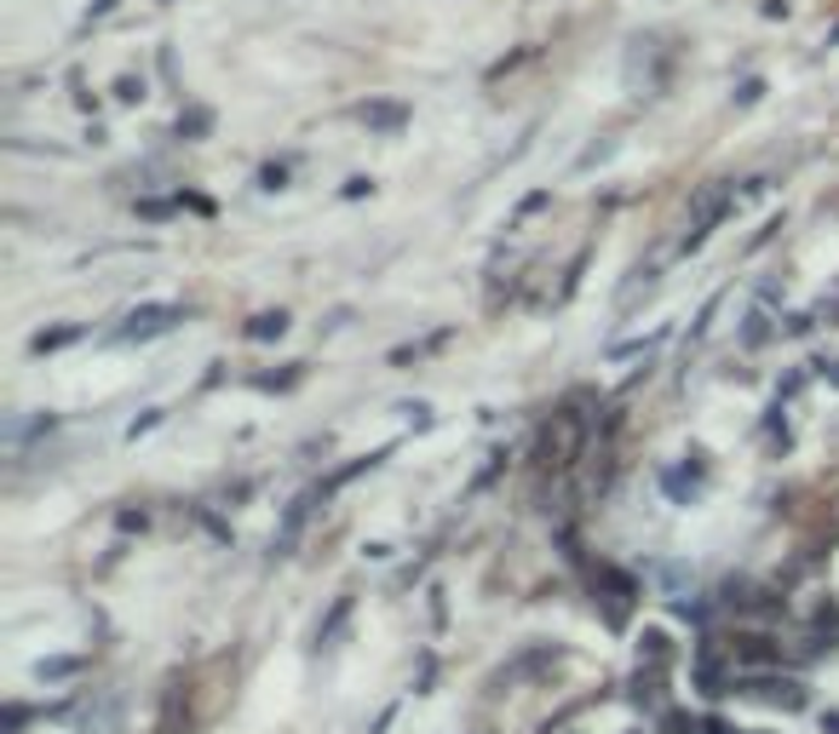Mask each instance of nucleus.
I'll return each mask as SVG.
<instances>
[{"mask_svg": "<svg viewBox=\"0 0 839 734\" xmlns=\"http://www.w3.org/2000/svg\"><path fill=\"white\" fill-rule=\"evenodd\" d=\"M178 321H185V311L178 304H145V311H133L122 328H115V339L122 344H138V339H162V333H173Z\"/></svg>", "mask_w": 839, "mask_h": 734, "instance_id": "f257e3e1", "label": "nucleus"}, {"mask_svg": "<svg viewBox=\"0 0 839 734\" xmlns=\"http://www.w3.org/2000/svg\"><path fill=\"white\" fill-rule=\"evenodd\" d=\"M311 505H316V494H299V499L288 505V511H283V528H276V540H271L276 557H288V550H293L299 528H305V517H311Z\"/></svg>", "mask_w": 839, "mask_h": 734, "instance_id": "f03ea898", "label": "nucleus"}, {"mask_svg": "<svg viewBox=\"0 0 839 734\" xmlns=\"http://www.w3.org/2000/svg\"><path fill=\"white\" fill-rule=\"evenodd\" d=\"M363 121L374 132H403L409 127V110L403 104H363Z\"/></svg>", "mask_w": 839, "mask_h": 734, "instance_id": "7ed1b4c3", "label": "nucleus"}, {"mask_svg": "<svg viewBox=\"0 0 839 734\" xmlns=\"http://www.w3.org/2000/svg\"><path fill=\"white\" fill-rule=\"evenodd\" d=\"M753 695H765V700H782V706H805V688L799 683H776V678H759V683H748Z\"/></svg>", "mask_w": 839, "mask_h": 734, "instance_id": "20e7f679", "label": "nucleus"}, {"mask_svg": "<svg viewBox=\"0 0 839 734\" xmlns=\"http://www.w3.org/2000/svg\"><path fill=\"white\" fill-rule=\"evenodd\" d=\"M283 333H288V316H283V311H265V316L248 321V339H259V344H265V339H283Z\"/></svg>", "mask_w": 839, "mask_h": 734, "instance_id": "39448f33", "label": "nucleus"}, {"mask_svg": "<svg viewBox=\"0 0 839 734\" xmlns=\"http://www.w3.org/2000/svg\"><path fill=\"white\" fill-rule=\"evenodd\" d=\"M208 132H213V110L196 104V110L178 115V138H208Z\"/></svg>", "mask_w": 839, "mask_h": 734, "instance_id": "423d86ee", "label": "nucleus"}, {"mask_svg": "<svg viewBox=\"0 0 839 734\" xmlns=\"http://www.w3.org/2000/svg\"><path fill=\"white\" fill-rule=\"evenodd\" d=\"M75 339H82V328H52V333H35V351H64V344H75Z\"/></svg>", "mask_w": 839, "mask_h": 734, "instance_id": "0eeeda50", "label": "nucleus"}, {"mask_svg": "<svg viewBox=\"0 0 839 734\" xmlns=\"http://www.w3.org/2000/svg\"><path fill=\"white\" fill-rule=\"evenodd\" d=\"M346 615H351V597H339V603H334V615H328L323 625H316V643H334V631L346 625Z\"/></svg>", "mask_w": 839, "mask_h": 734, "instance_id": "6e6552de", "label": "nucleus"}, {"mask_svg": "<svg viewBox=\"0 0 839 734\" xmlns=\"http://www.w3.org/2000/svg\"><path fill=\"white\" fill-rule=\"evenodd\" d=\"M110 729H115V700H104V706H98L92 718H87V734H110Z\"/></svg>", "mask_w": 839, "mask_h": 734, "instance_id": "1a4fd4ad", "label": "nucleus"}, {"mask_svg": "<svg viewBox=\"0 0 839 734\" xmlns=\"http://www.w3.org/2000/svg\"><path fill=\"white\" fill-rule=\"evenodd\" d=\"M115 98H122V104H138V98H145V80L122 75V80H115Z\"/></svg>", "mask_w": 839, "mask_h": 734, "instance_id": "9d476101", "label": "nucleus"}, {"mask_svg": "<svg viewBox=\"0 0 839 734\" xmlns=\"http://www.w3.org/2000/svg\"><path fill=\"white\" fill-rule=\"evenodd\" d=\"M283 184H288V167H265V173H259V190H283Z\"/></svg>", "mask_w": 839, "mask_h": 734, "instance_id": "9b49d317", "label": "nucleus"}, {"mask_svg": "<svg viewBox=\"0 0 839 734\" xmlns=\"http://www.w3.org/2000/svg\"><path fill=\"white\" fill-rule=\"evenodd\" d=\"M35 671H41V678H70V671H75V660H41Z\"/></svg>", "mask_w": 839, "mask_h": 734, "instance_id": "f8f14e48", "label": "nucleus"}, {"mask_svg": "<svg viewBox=\"0 0 839 734\" xmlns=\"http://www.w3.org/2000/svg\"><path fill=\"white\" fill-rule=\"evenodd\" d=\"M759 92H765V80H742V87H736V104H759Z\"/></svg>", "mask_w": 839, "mask_h": 734, "instance_id": "ddd939ff", "label": "nucleus"}, {"mask_svg": "<svg viewBox=\"0 0 839 734\" xmlns=\"http://www.w3.org/2000/svg\"><path fill=\"white\" fill-rule=\"evenodd\" d=\"M155 419H162V414H145V419H133V425H127V436L138 442V436H145V431H155Z\"/></svg>", "mask_w": 839, "mask_h": 734, "instance_id": "4468645a", "label": "nucleus"}, {"mask_svg": "<svg viewBox=\"0 0 839 734\" xmlns=\"http://www.w3.org/2000/svg\"><path fill=\"white\" fill-rule=\"evenodd\" d=\"M115 7H122V0H92V7H87V24H92V17H110Z\"/></svg>", "mask_w": 839, "mask_h": 734, "instance_id": "2eb2a0df", "label": "nucleus"}, {"mask_svg": "<svg viewBox=\"0 0 839 734\" xmlns=\"http://www.w3.org/2000/svg\"><path fill=\"white\" fill-rule=\"evenodd\" d=\"M828 729H834V734H839V718H828Z\"/></svg>", "mask_w": 839, "mask_h": 734, "instance_id": "dca6fc26", "label": "nucleus"}]
</instances>
